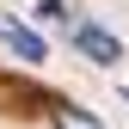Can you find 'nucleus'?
Instances as JSON below:
<instances>
[{
    "instance_id": "f257e3e1",
    "label": "nucleus",
    "mask_w": 129,
    "mask_h": 129,
    "mask_svg": "<svg viewBox=\"0 0 129 129\" xmlns=\"http://www.w3.org/2000/svg\"><path fill=\"white\" fill-rule=\"evenodd\" d=\"M74 43H80V55H92V61H105V68H111V61H123V43L111 37L105 25H74Z\"/></svg>"
},
{
    "instance_id": "f03ea898",
    "label": "nucleus",
    "mask_w": 129,
    "mask_h": 129,
    "mask_svg": "<svg viewBox=\"0 0 129 129\" xmlns=\"http://www.w3.org/2000/svg\"><path fill=\"white\" fill-rule=\"evenodd\" d=\"M0 37H6V43H12L25 61H43V37H37V31H25L19 19H0Z\"/></svg>"
},
{
    "instance_id": "7ed1b4c3",
    "label": "nucleus",
    "mask_w": 129,
    "mask_h": 129,
    "mask_svg": "<svg viewBox=\"0 0 129 129\" xmlns=\"http://www.w3.org/2000/svg\"><path fill=\"white\" fill-rule=\"evenodd\" d=\"M55 129H99V117L80 105H55Z\"/></svg>"
}]
</instances>
